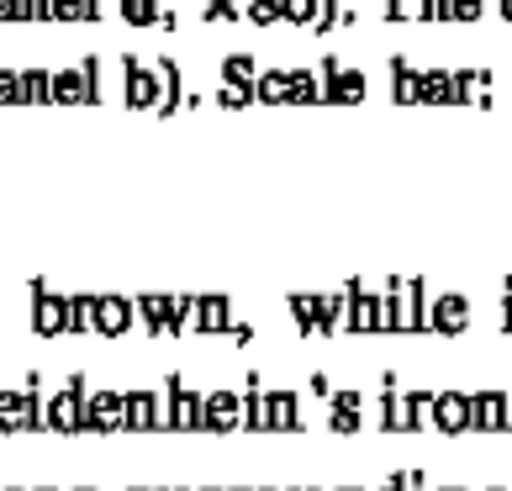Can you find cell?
Returning a JSON list of instances; mask_svg holds the SVG:
<instances>
[{"mask_svg":"<svg viewBox=\"0 0 512 491\" xmlns=\"http://www.w3.org/2000/svg\"><path fill=\"white\" fill-rule=\"evenodd\" d=\"M32 333L37 338H64L74 333V312H69V291H53L48 280H32Z\"/></svg>","mask_w":512,"mask_h":491,"instance_id":"obj_1","label":"cell"},{"mask_svg":"<svg viewBox=\"0 0 512 491\" xmlns=\"http://www.w3.org/2000/svg\"><path fill=\"white\" fill-rule=\"evenodd\" d=\"M85 396H90V381L69 375L64 391L48 396V433H85Z\"/></svg>","mask_w":512,"mask_h":491,"instance_id":"obj_2","label":"cell"},{"mask_svg":"<svg viewBox=\"0 0 512 491\" xmlns=\"http://www.w3.org/2000/svg\"><path fill=\"white\" fill-rule=\"evenodd\" d=\"M470 323H476L470 296H460V291H433V296H428V333L460 338V333H470Z\"/></svg>","mask_w":512,"mask_h":491,"instance_id":"obj_3","label":"cell"},{"mask_svg":"<svg viewBox=\"0 0 512 491\" xmlns=\"http://www.w3.org/2000/svg\"><path fill=\"white\" fill-rule=\"evenodd\" d=\"M317 64H322V101L354 106V101H365V96H370L365 69H354V64H344V59H317Z\"/></svg>","mask_w":512,"mask_h":491,"instance_id":"obj_4","label":"cell"},{"mask_svg":"<svg viewBox=\"0 0 512 491\" xmlns=\"http://www.w3.org/2000/svg\"><path fill=\"white\" fill-rule=\"evenodd\" d=\"M169 428V386L164 391H127V433Z\"/></svg>","mask_w":512,"mask_h":491,"instance_id":"obj_5","label":"cell"},{"mask_svg":"<svg viewBox=\"0 0 512 491\" xmlns=\"http://www.w3.org/2000/svg\"><path fill=\"white\" fill-rule=\"evenodd\" d=\"M433 428L439 433H470L476 428V396H465V391H439L433 396Z\"/></svg>","mask_w":512,"mask_h":491,"instance_id":"obj_6","label":"cell"},{"mask_svg":"<svg viewBox=\"0 0 512 491\" xmlns=\"http://www.w3.org/2000/svg\"><path fill=\"white\" fill-rule=\"evenodd\" d=\"M201 428L206 433H238L243 428V391H206Z\"/></svg>","mask_w":512,"mask_h":491,"instance_id":"obj_7","label":"cell"},{"mask_svg":"<svg viewBox=\"0 0 512 491\" xmlns=\"http://www.w3.org/2000/svg\"><path fill=\"white\" fill-rule=\"evenodd\" d=\"M127 428V396L96 391L85 396V433H122Z\"/></svg>","mask_w":512,"mask_h":491,"instance_id":"obj_8","label":"cell"},{"mask_svg":"<svg viewBox=\"0 0 512 491\" xmlns=\"http://www.w3.org/2000/svg\"><path fill=\"white\" fill-rule=\"evenodd\" d=\"M96 323H101V338L132 333V328H138V301L117 296V291H101V296H96Z\"/></svg>","mask_w":512,"mask_h":491,"instance_id":"obj_9","label":"cell"},{"mask_svg":"<svg viewBox=\"0 0 512 491\" xmlns=\"http://www.w3.org/2000/svg\"><path fill=\"white\" fill-rule=\"evenodd\" d=\"M164 386H169V433H196V428H201L206 396H201V391H185L180 375H169Z\"/></svg>","mask_w":512,"mask_h":491,"instance_id":"obj_10","label":"cell"},{"mask_svg":"<svg viewBox=\"0 0 512 491\" xmlns=\"http://www.w3.org/2000/svg\"><path fill=\"white\" fill-rule=\"evenodd\" d=\"M365 423V396L359 391H333L328 396V428L333 433H359Z\"/></svg>","mask_w":512,"mask_h":491,"instance_id":"obj_11","label":"cell"},{"mask_svg":"<svg viewBox=\"0 0 512 491\" xmlns=\"http://www.w3.org/2000/svg\"><path fill=\"white\" fill-rule=\"evenodd\" d=\"M476 428H481V433H507V428H512L507 391H476Z\"/></svg>","mask_w":512,"mask_h":491,"instance_id":"obj_12","label":"cell"},{"mask_svg":"<svg viewBox=\"0 0 512 491\" xmlns=\"http://www.w3.org/2000/svg\"><path fill=\"white\" fill-rule=\"evenodd\" d=\"M196 333H233V301L196 296Z\"/></svg>","mask_w":512,"mask_h":491,"instance_id":"obj_13","label":"cell"},{"mask_svg":"<svg viewBox=\"0 0 512 491\" xmlns=\"http://www.w3.org/2000/svg\"><path fill=\"white\" fill-rule=\"evenodd\" d=\"M307 418H301V396L296 391H270V433H301Z\"/></svg>","mask_w":512,"mask_h":491,"instance_id":"obj_14","label":"cell"},{"mask_svg":"<svg viewBox=\"0 0 512 491\" xmlns=\"http://www.w3.org/2000/svg\"><path fill=\"white\" fill-rule=\"evenodd\" d=\"M286 307H291L296 328L307 333V338H328V328H322V296H317V291H296Z\"/></svg>","mask_w":512,"mask_h":491,"instance_id":"obj_15","label":"cell"},{"mask_svg":"<svg viewBox=\"0 0 512 491\" xmlns=\"http://www.w3.org/2000/svg\"><path fill=\"white\" fill-rule=\"evenodd\" d=\"M243 428L270 433V391H259V375H249V386H243Z\"/></svg>","mask_w":512,"mask_h":491,"instance_id":"obj_16","label":"cell"},{"mask_svg":"<svg viewBox=\"0 0 512 491\" xmlns=\"http://www.w3.org/2000/svg\"><path fill=\"white\" fill-rule=\"evenodd\" d=\"M259 74H264V69L254 64V53H227V59H222V80L238 85V90H249V96H254Z\"/></svg>","mask_w":512,"mask_h":491,"instance_id":"obj_17","label":"cell"},{"mask_svg":"<svg viewBox=\"0 0 512 491\" xmlns=\"http://www.w3.org/2000/svg\"><path fill=\"white\" fill-rule=\"evenodd\" d=\"M254 101L291 106V69H264V74H259V85H254Z\"/></svg>","mask_w":512,"mask_h":491,"instance_id":"obj_18","label":"cell"},{"mask_svg":"<svg viewBox=\"0 0 512 491\" xmlns=\"http://www.w3.org/2000/svg\"><path fill=\"white\" fill-rule=\"evenodd\" d=\"M22 90H27V106H53V69L48 64H27L22 69Z\"/></svg>","mask_w":512,"mask_h":491,"instance_id":"obj_19","label":"cell"},{"mask_svg":"<svg viewBox=\"0 0 512 491\" xmlns=\"http://www.w3.org/2000/svg\"><path fill=\"white\" fill-rule=\"evenodd\" d=\"M69 312H74V333H80V338H101V323H96V291H74V296H69Z\"/></svg>","mask_w":512,"mask_h":491,"instance_id":"obj_20","label":"cell"},{"mask_svg":"<svg viewBox=\"0 0 512 491\" xmlns=\"http://www.w3.org/2000/svg\"><path fill=\"white\" fill-rule=\"evenodd\" d=\"M117 16L127 27H159L164 6H159V0H117Z\"/></svg>","mask_w":512,"mask_h":491,"instance_id":"obj_21","label":"cell"},{"mask_svg":"<svg viewBox=\"0 0 512 491\" xmlns=\"http://www.w3.org/2000/svg\"><path fill=\"white\" fill-rule=\"evenodd\" d=\"M101 0H53V22H96Z\"/></svg>","mask_w":512,"mask_h":491,"instance_id":"obj_22","label":"cell"},{"mask_svg":"<svg viewBox=\"0 0 512 491\" xmlns=\"http://www.w3.org/2000/svg\"><path fill=\"white\" fill-rule=\"evenodd\" d=\"M0 106H27L22 69H11V64H0Z\"/></svg>","mask_w":512,"mask_h":491,"instance_id":"obj_23","label":"cell"},{"mask_svg":"<svg viewBox=\"0 0 512 491\" xmlns=\"http://www.w3.org/2000/svg\"><path fill=\"white\" fill-rule=\"evenodd\" d=\"M280 22L312 32V22H317V0H280Z\"/></svg>","mask_w":512,"mask_h":491,"instance_id":"obj_24","label":"cell"},{"mask_svg":"<svg viewBox=\"0 0 512 491\" xmlns=\"http://www.w3.org/2000/svg\"><path fill=\"white\" fill-rule=\"evenodd\" d=\"M433 396L439 391H407V412H412V433L433 428Z\"/></svg>","mask_w":512,"mask_h":491,"instance_id":"obj_25","label":"cell"},{"mask_svg":"<svg viewBox=\"0 0 512 491\" xmlns=\"http://www.w3.org/2000/svg\"><path fill=\"white\" fill-rule=\"evenodd\" d=\"M486 0H449V22H481Z\"/></svg>","mask_w":512,"mask_h":491,"instance_id":"obj_26","label":"cell"},{"mask_svg":"<svg viewBox=\"0 0 512 491\" xmlns=\"http://www.w3.org/2000/svg\"><path fill=\"white\" fill-rule=\"evenodd\" d=\"M27 6V22H53V0H22Z\"/></svg>","mask_w":512,"mask_h":491,"instance_id":"obj_27","label":"cell"},{"mask_svg":"<svg viewBox=\"0 0 512 491\" xmlns=\"http://www.w3.org/2000/svg\"><path fill=\"white\" fill-rule=\"evenodd\" d=\"M6 22H27V6L22 0H0V27Z\"/></svg>","mask_w":512,"mask_h":491,"instance_id":"obj_28","label":"cell"},{"mask_svg":"<svg viewBox=\"0 0 512 491\" xmlns=\"http://www.w3.org/2000/svg\"><path fill=\"white\" fill-rule=\"evenodd\" d=\"M497 11H502V22H512V0H497Z\"/></svg>","mask_w":512,"mask_h":491,"instance_id":"obj_29","label":"cell"},{"mask_svg":"<svg viewBox=\"0 0 512 491\" xmlns=\"http://www.w3.org/2000/svg\"><path fill=\"white\" fill-rule=\"evenodd\" d=\"M375 491H402V486H396V481H386V486H375Z\"/></svg>","mask_w":512,"mask_h":491,"instance_id":"obj_30","label":"cell"},{"mask_svg":"<svg viewBox=\"0 0 512 491\" xmlns=\"http://www.w3.org/2000/svg\"><path fill=\"white\" fill-rule=\"evenodd\" d=\"M338 491H365V486H338Z\"/></svg>","mask_w":512,"mask_h":491,"instance_id":"obj_31","label":"cell"},{"mask_svg":"<svg viewBox=\"0 0 512 491\" xmlns=\"http://www.w3.org/2000/svg\"><path fill=\"white\" fill-rule=\"evenodd\" d=\"M439 491H465V486H439Z\"/></svg>","mask_w":512,"mask_h":491,"instance_id":"obj_32","label":"cell"},{"mask_svg":"<svg viewBox=\"0 0 512 491\" xmlns=\"http://www.w3.org/2000/svg\"><path fill=\"white\" fill-rule=\"evenodd\" d=\"M291 491H317V486H291Z\"/></svg>","mask_w":512,"mask_h":491,"instance_id":"obj_33","label":"cell"},{"mask_svg":"<svg viewBox=\"0 0 512 491\" xmlns=\"http://www.w3.org/2000/svg\"><path fill=\"white\" fill-rule=\"evenodd\" d=\"M486 491H507V486H486Z\"/></svg>","mask_w":512,"mask_h":491,"instance_id":"obj_34","label":"cell"},{"mask_svg":"<svg viewBox=\"0 0 512 491\" xmlns=\"http://www.w3.org/2000/svg\"><path fill=\"white\" fill-rule=\"evenodd\" d=\"M259 491H275V486H259Z\"/></svg>","mask_w":512,"mask_h":491,"instance_id":"obj_35","label":"cell"},{"mask_svg":"<svg viewBox=\"0 0 512 491\" xmlns=\"http://www.w3.org/2000/svg\"><path fill=\"white\" fill-rule=\"evenodd\" d=\"M169 491H185V486H169Z\"/></svg>","mask_w":512,"mask_h":491,"instance_id":"obj_36","label":"cell"},{"mask_svg":"<svg viewBox=\"0 0 512 491\" xmlns=\"http://www.w3.org/2000/svg\"><path fill=\"white\" fill-rule=\"evenodd\" d=\"M80 491H90V486H80Z\"/></svg>","mask_w":512,"mask_h":491,"instance_id":"obj_37","label":"cell"},{"mask_svg":"<svg viewBox=\"0 0 512 491\" xmlns=\"http://www.w3.org/2000/svg\"><path fill=\"white\" fill-rule=\"evenodd\" d=\"M132 491H138V486H132Z\"/></svg>","mask_w":512,"mask_h":491,"instance_id":"obj_38","label":"cell"}]
</instances>
